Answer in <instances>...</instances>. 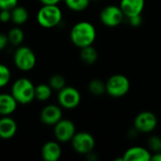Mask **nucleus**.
<instances>
[{"label": "nucleus", "instance_id": "obj_1", "mask_svg": "<svg viewBox=\"0 0 161 161\" xmlns=\"http://www.w3.org/2000/svg\"><path fill=\"white\" fill-rule=\"evenodd\" d=\"M70 39L73 44L80 49L92 45L96 39L95 26L88 21H80L71 28Z\"/></svg>", "mask_w": 161, "mask_h": 161}, {"label": "nucleus", "instance_id": "obj_2", "mask_svg": "<svg viewBox=\"0 0 161 161\" xmlns=\"http://www.w3.org/2000/svg\"><path fill=\"white\" fill-rule=\"evenodd\" d=\"M10 93L18 104H30L35 99V85L28 78L20 77L13 82Z\"/></svg>", "mask_w": 161, "mask_h": 161}, {"label": "nucleus", "instance_id": "obj_3", "mask_svg": "<svg viewBox=\"0 0 161 161\" xmlns=\"http://www.w3.org/2000/svg\"><path fill=\"white\" fill-rule=\"evenodd\" d=\"M62 11L58 5H42L37 13V22L43 28H53L60 24Z\"/></svg>", "mask_w": 161, "mask_h": 161}, {"label": "nucleus", "instance_id": "obj_4", "mask_svg": "<svg viewBox=\"0 0 161 161\" xmlns=\"http://www.w3.org/2000/svg\"><path fill=\"white\" fill-rule=\"evenodd\" d=\"M13 63L20 71L28 72L35 67L37 58L31 48L25 45H19L13 54Z\"/></svg>", "mask_w": 161, "mask_h": 161}, {"label": "nucleus", "instance_id": "obj_5", "mask_svg": "<svg viewBox=\"0 0 161 161\" xmlns=\"http://www.w3.org/2000/svg\"><path fill=\"white\" fill-rule=\"evenodd\" d=\"M130 90V81L127 76L122 74L111 75L106 82L107 93L114 98H120L128 93Z\"/></svg>", "mask_w": 161, "mask_h": 161}, {"label": "nucleus", "instance_id": "obj_6", "mask_svg": "<svg viewBox=\"0 0 161 161\" xmlns=\"http://www.w3.org/2000/svg\"><path fill=\"white\" fill-rule=\"evenodd\" d=\"M73 149L80 155H88L93 151L95 147V139L93 136L86 131L76 132L72 141Z\"/></svg>", "mask_w": 161, "mask_h": 161}, {"label": "nucleus", "instance_id": "obj_7", "mask_svg": "<svg viewBox=\"0 0 161 161\" xmlns=\"http://www.w3.org/2000/svg\"><path fill=\"white\" fill-rule=\"evenodd\" d=\"M101 23L108 27H116L120 25L125 18L120 6L108 5L103 8L99 15Z\"/></svg>", "mask_w": 161, "mask_h": 161}, {"label": "nucleus", "instance_id": "obj_8", "mask_svg": "<svg viewBox=\"0 0 161 161\" xmlns=\"http://www.w3.org/2000/svg\"><path fill=\"white\" fill-rule=\"evenodd\" d=\"M58 102L62 108L74 109L77 108L81 102V94L77 89L71 86H65L58 91Z\"/></svg>", "mask_w": 161, "mask_h": 161}, {"label": "nucleus", "instance_id": "obj_9", "mask_svg": "<svg viewBox=\"0 0 161 161\" xmlns=\"http://www.w3.org/2000/svg\"><path fill=\"white\" fill-rule=\"evenodd\" d=\"M158 123V121L155 113L151 111H142L134 119V127L139 133L149 134L157 128Z\"/></svg>", "mask_w": 161, "mask_h": 161}, {"label": "nucleus", "instance_id": "obj_10", "mask_svg": "<svg viewBox=\"0 0 161 161\" xmlns=\"http://www.w3.org/2000/svg\"><path fill=\"white\" fill-rule=\"evenodd\" d=\"M75 133V125L69 119H61L54 125V136L58 142H71Z\"/></svg>", "mask_w": 161, "mask_h": 161}, {"label": "nucleus", "instance_id": "obj_11", "mask_svg": "<svg viewBox=\"0 0 161 161\" xmlns=\"http://www.w3.org/2000/svg\"><path fill=\"white\" fill-rule=\"evenodd\" d=\"M41 122L48 126H54L62 119V109L60 106L50 104L45 106L40 113Z\"/></svg>", "mask_w": 161, "mask_h": 161}, {"label": "nucleus", "instance_id": "obj_12", "mask_svg": "<svg viewBox=\"0 0 161 161\" xmlns=\"http://www.w3.org/2000/svg\"><path fill=\"white\" fill-rule=\"evenodd\" d=\"M120 8L125 18L141 15L145 7V0H121Z\"/></svg>", "mask_w": 161, "mask_h": 161}, {"label": "nucleus", "instance_id": "obj_13", "mask_svg": "<svg viewBox=\"0 0 161 161\" xmlns=\"http://www.w3.org/2000/svg\"><path fill=\"white\" fill-rule=\"evenodd\" d=\"M62 154L61 147L58 142L49 141L45 142L41 150L42 158L44 161H58Z\"/></svg>", "mask_w": 161, "mask_h": 161}, {"label": "nucleus", "instance_id": "obj_14", "mask_svg": "<svg viewBox=\"0 0 161 161\" xmlns=\"http://www.w3.org/2000/svg\"><path fill=\"white\" fill-rule=\"evenodd\" d=\"M17 123L9 116L0 117V139L7 141L12 139L17 133Z\"/></svg>", "mask_w": 161, "mask_h": 161}, {"label": "nucleus", "instance_id": "obj_15", "mask_svg": "<svg viewBox=\"0 0 161 161\" xmlns=\"http://www.w3.org/2000/svg\"><path fill=\"white\" fill-rule=\"evenodd\" d=\"M152 153L149 149L142 146H134L127 149L123 158L125 161H150Z\"/></svg>", "mask_w": 161, "mask_h": 161}, {"label": "nucleus", "instance_id": "obj_16", "mask_svg": "<svg viewBox=\"0 0 161 161\" xmlns=\"http://www.w3.org/2000/svg\"><path fill=\"white\" fill-rule=\"evenodd\" d=\"M18 103L11 93H0V116H9L17 108Z\"/></svg>", "mask_w": 161, "mask_h": 161}, {"label": "nucleus", "instance_id": "obj_17", "mask_svg": "<svg viewBox=\"0 0 161 161\" xmlns=\"http://www.w3.org/2000/svg\"><path fill=\"white\" fill-rule=\"evenodd\" d=\"M80 58L87 65H93L98 59V52L92 46L89 45L80 49Z\"/></svg>", "mask_w": 161, "mask_h": 161}, {"label": "nucleus", "instance_id": "obj_18", "mask_svg": "<svg viewBox=\"0 0 161 161\" xmlns=\"http://www.w3.org/2000/svg\"><path fill=\"white\" fill-rule=\"evenodd\" d=\"M10 11H11V22L17 25H24L28 20L29 13L25 7H21L17 5Z\"/></svg>", "mask_w": 161, "mask_h": 161}, {"label": "nucleus", "instance_id": "obj_19", "mask_svg": "<svg viewBox=\"0 0 161 161\" xmlns=\"http://www.w3.org/2000/svg\"><path fill=\"white\" fill-rule=\"evenodd\" d=\"M53 89L50 87L49 84L41 83L35 86V99L40 102H45L50 99L52 96Z\"/></svg>", "mask_w": 161, "mask_h": 161}, {"label": "nucleus", "instance_id": "obj_20", "mask_svg": "<svg viewBox=\"0 0 161 161\" xmlns=\"http://www.w3.org/2000/svg\"><path fill=\"white\" fill-rule=\"evenodd\" d=\"M8 42L10 44L15 45V46H19L22 44V42H24L25 39V33L23 31V29L19 26H14L12 27L7 34Z\"/></svg>", "mask_w": 161, "mask_h": 161}, {"label": "nucleus", "instance_id": "obj_21", "mask_svg": "<svg viewBox=\"0 0 161 161\" xmlns=\"http://www.w3.org/2000/svg\"><path fill=\"white\" fill-rule=\"evenodd\" d=\"M89 91L94 96H102L107 93L106 92V83L98 78H93L89 83Z\"/></svg>", "mask_w": 161, "mask_h": 161}, {"label": "nucleus", "instance_id": "obj_22", "mask_svg": "<svg viewBox=\"0 0 161 161\" xmlns=\"http://www.w3.org/2000/svg\"><path fill=\"white\" fill-rule=\"evenodd\" d=\"M90 2L91 0H64L67 8L75 12H80L87 9Z\"/></svg>", "mask_w": 161, "mask_h": 161}, {"label": "nucleus", "instance_id": "obj_23", "mask_svg": "<svg viewBox=\"0 0 161 161\" xmlns=\"http://www.w3.org/2000/svg\"><path fill=\"white\" fill-rule=\"evenodd\" d=\"M48 84L53 89V91H58H58L62 90L66 86V79H65V77L63 75H61L59 74L53 75L49 78Z\"/></svg>", "mask_w": 161, "mask_h": 161}, {"label": "nucleus", "instance_id": "obj_24", "mask_svg": "<svg viewBox=\"0 0 161 161\" xmlns=\"http://www.w3.org/2000/svg\"><path fill=\"white\" fill-rule=\"evenodd\" d=\"M11 73L9 68L5 64L0 63V89L6 87L9 83Z\"/></svg>", "mask_w": 161, "mask_h": 161}, {"label": "nucleus", "instance_id": "obj_25", "mask_svg": "<svg viewBox=\"0 0 161 161\" xmlns=\"http://www.w3.org/2000/svg\"><path fill=\"white\" fill-rule=\"evenodd\" d=\"M147 145H148L149 151L152 154L161 152V138L159 136H157V135L151 136L148 139Z\"/></svg>", "mask_w": 161, "mask_h": 161}, {"label": "nucleus", "instance_id": "obj_26", "mask_svg": "<svg viewBox=\"0 0 161 161\" xmlns=\"http://www.w3.org/2000/svg\"><path fill=\"white\" fill-rule=\"evenodd\" d=\"M18 5V0H0V9L11 10Z\"/></svg>", "mask_w": 161, "mask_h": 161}, {"label": "nucleus", "instance_id": "obj_27", "mask_svg": "<svg viewBox=\"0 0 161 161\" xmlns=\"http://www.w3.org/2000/svg\"><path fill=\"white\" fill-rule=\"evenodd\" d=\"M128 19V22H129V25L133 27H139L140 25H142V14L141 15H136V16H132V17H129L127 18Z\"/></svg>", "mask_w": 161, "mask_h": 161}, {"label": "nucleus", "instance_id": "obj_28", "mask_svg": "<svg viewBox=\"0 0 161 161\" xmlns=\"http://www.w3.org/2000/svg\"><path fill=\"white\" fill-rule=\"evenodd\" d=\"M0 21L2 23L11 21V11L8 9H0Z\"/></svg>", "mask_w": 161, "mask_h": 161}, {"label": "nucleus", "instance_id": "obj_29", "mask_svg": "<svg viewBox=\"0 0 161 161\" xmlns=\"http://www.w3.org/2000/svg\"><path fill=\"white\" fill-rule=\"evenodd\" d=\"M8 43L9 42H8V36L4 33H0V51L4 50Z\"/></svg>", "mask_w": 161, "mask_h": 161}, {"label": "nucleus", "instance_id": "obj_30", "mask_svg": "<svg viewBox=\"0 0 161 161\" xmlns=\"http://www.w3.org/2000/svg\"><path fill=\"white\" fill-rule=\"evenodd\" d=\"M42 5H58L61 0H39Z\"/></svg>", "mask_w": 161, "mask_h": 161}, {"label": "nucleus", "instance_id": "obj_31", "mask_svg": "<svg viewBox=\"0 0 161 161\" xmlns=\"http://www.w3.org/2000/svg\"><path fill=\"white\" fill-rule=\"evenodd\" d=\"M151 160L161 161V152H158V153H154V154H152Z\"/></svg>", "mask_w": 161, "mask_h": 161}, {"label": "nucleus", "instance_id": "obj_32", "mask_svg": "<svg viewBox=\"0 0 161 161\" xmlns=\"http://www.w3.org/2000/svg\"><path fill=\"white\" fill-rule=\"evenodd\" d=\"M91 1H99V0H91Z\"/></svg>", "mask_w": 161, "mask_h": 161}]
</instances>
